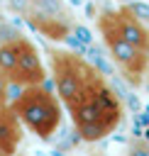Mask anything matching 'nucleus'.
Listing matches in <instances>:
<instances>
[{
    "instance_id": "1",
    "label": "nucleus",
    "mask_w": 149,
    "mask_h": 156,
    "mask_svg": "<svg viewBox=\"0 0 149 156\" xmlns=\"http://www.w3.org/2000/svg\"><path fill=\"white\" fill-rule=\"evenodd\" d=\"M76 134L83 141H100L122 122V102L112 88L98 78L76 102L68 105Z\"/></svg>"
},
{
    "instance_id": "2",
    "label": "nucleus",
    "mask_w": 149,
    "mask_h": 156,
    "mask_svg": "<svg viewBox=\"0 0 149 156\" xmlns=\"http://www.w3.org/2000/svg\"><path fill=\"white\" fill-rule=\"evenodd\" d=\"M10 107L15 110L20 122L44 141L51 139V134H56V129L61 124V105H59L56 95H51L42 83L27 85L20 93V98H15L10 102Z\"/></svg>"
},
{
    "instance_id": "3",
    "label": "nucleus",
    "mask_w": 149,
    "mask_h": 156,
    "mask_svg": "<svg viewBox=\"0 0 149 156\" xmlns=\"http://www.w3.org/2000/svg\"><path fill=\"white\" fill-rule=\"evenodd\" d=\"M51 71H54V83H56V95L61 102L68 107L76 102L98 78L100 71L90 66L83 54H71V51H51Z\"/></svg>"
},
{
    "instance_id": "4",
    "label": "nucleus",
    "mask_w": 149,
    "mask_h": 156,
    "mask_svg": "<svg viewBox=\"0 0 149 156\" xmlns=\"http://www.w3.org/2000/svg\"><path fill=\"white\" fill-rule=\"evenodd\" d=\"M98 29H100L103 41H105L110 56L115 58V63L127 73L129 80L137 83V80L142 78V73L147 71V66H149V54H147L144 49H137L134 44H129V41L120 34V29H117L115 17H112L110 10H105V12L98 15Z\"/></svg>"
},
{
    "instance_id": "5",
    "label": "nucleus",
    "mask_w": 149,
    "mask_h": 156,
    "mask_svg": "<svg viewBox=\"0 0 149 156\" xmlns=\"http://www.w3.org/2000/svg\"><path fill=\"white\" fill-rule=\"evenodd\" d=\"M44 78H46V71L42 66L37 46L29 39L20 37L17 39V68L12 73V80H17L22 85H39V83H44Z\"/></svg>"
},
{
    "instance_id": "6",
    "label": "nucleus",
    "mask_w": 149,
    "mask_h": 156,
    "mask_svg": "<svg viewBox=\"0 0 149 156\" xmlns=\"http://www.w3.org/2000/svg\"><path fill=\"white\" fill-rule=\"evenodd\" d=\"M112 17H115V24H117L120 34H122L129 44H134L137 49H144V51H147V44H149V29L144 27V22H142L139 17H134L132 12H127L125 7L115 10Z\"/></svg>"
},
{
    "instance_id": "7",
    "label": "nucleus",
    "mask_w": 149,
    "mask_h": 156,
    "mask_svg": "<svg viewBox=\"0 0 149 156\" xmlns=\"http://www.w3.org/2000/svg\"><path fill=\"white\" fill-rule=\"evenodd\" d=\"M20 139H22L20 117L15 115L12 107L2 105L0 107V149H2V154H15Z\"/></svg>"
},
{
    "instance_id": "8",
    "label": "nucleus",
    "mask_w": 149,
    "mask_h": 156,
    "mask_svg": "<svg viewBox=\"0 0 149 156\" xmlns=\"http://www.w3.org/2000/svg\"><path fill=\"white\" fill-rule=\"evenodd\" d=\"M17 68V41H7V44H0V71L12 78Z\"/></svg>"
},
{
    "instance_id": "9",
    "label": "nucleus",
    "mask_w": 149,
    "mask_h": 156,
    "mask_svg": "<svg viewBox=\"0 0 149 156\" xmlns=\"http://www.w3.org/2000/svg\"><path fill=\"white\" fill-rule=\"evenodd\" d=\"M127 12H132L134 17H139L142 22H149V5L147 2H127V5H122Z\"/></svg>"
},
{
    "instance_id": "10",
    "label": "nucleus",
    "mask_w": 149,
    "mask_h": 156,
    "mask_svg": "<svg viewBox=\"0 0 149 156\" xmlns=\"http://www.w3.org/2000/svg\"><path fill=\"white\" fill-rule=\"evenodd\" d=\"M22 34L15 29V27H10V24H0V44H7V41H17Z\"/></svg>"
},
{
    "instance_id": "11",
    "label": "nucleus",
    "mask_w": 149,
    "mask_h": 156,
    "mask_svg": "<svg viewBox=\"0 0 149 156\" xmlns=\"http://www.w3.org/2000/svg\"><path fill=\"white\" fill-rule=\"evenodd\" d=\"M71 34H73L76 39H81L83 44H93V34H90V29L83 27V24H76V27L71 29Z\"/></svg>"
},
{
    "instance_id": "12",
    "label": "nucleus",
    "mask_w": 149,
    "mask_h": 156,
    "mask_svg": "<svg viewBox=\"0 0 149 156\" xmlns=\"http://www.w3.org/2000/svg\"><path fill=\"white\" fill-rule=\"evenodd\" d=\"M7 83H10V78L0 71V107L7 105Z\"/></svg>"
},
{
    "instance_id": "13",
    "label": "nucleus",
    "mask_w": 149,
    "mask_h": 156,
    "mask_svg": "<svg viewBox=\"0 0 149 156\" xmlns=\"http://www.w3.org/2000/svg\"><path fill=\"white\" fill-rule=\"evenodd\" d=\"M134 124H137V127H142V129H144V127H149V107H144V110H142V115L137 112Z\"/></svg>"
},
{
    "instance_id": "14",
    "label": "nucleus",
    "mask_w": 149,
    "mask_h": 156,
    "mask_svg": "<svg viewBox=\"0 0 149 156\" xmlns=\"http://www.w3.org/2000/svg\"><path fill=\"white\" fill-rule=\"evenodd\" d=\"M142 136H144V139L149 141V127H144V132H142Z\"/></svg>"
},
{
    "instance_id": "15",
    "label": "nucleus",
    "mask_w": 149,
    "mask_h": 156,
    "mask_svg": "<svg viewBox=\"0 0 149 156\" xmlns=\"http://www.w3.org/2000/svg\"><path fill=\"white\" fill-rule=\"evenodd\" d=\"M147 54H149V44H147Z\"/></svg>"
},
{
    "instance_id": "16",
    "label": "nucleus",
    "mask_w": 149,
    "mask_h": 156,
    "mask_svg": "<svg viewBox=\"0 0 149 156\" xmlns=\"http://www.w3.org/2000/svg\"><path fill=\"white\" fill-rule=\"evenodd\" d=\"M0 154H2V149H0Z\"/></svg>"
}]
</instances>
